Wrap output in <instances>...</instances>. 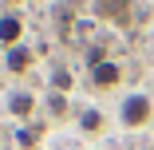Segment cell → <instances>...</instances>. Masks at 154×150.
I'll return each instance as SVG.
<instances>
[{
	"mask_svg": "<svg viewBox=\"0 0 154 150\" xmlns=\"http://www.w3.org/2000/svg\"><path fill=\"white\" fill-rule=\"evenodd\" d=\"M4 63H8V71H16V75H20V71H28V67H32V51L20 44V47H12V51L4 55Z\"/></svg>",
	"mask_w": 154,
	"mask_h": 150,
	"instance_id": "obj_5",
	"label": "cell"
},
{
	"mask_svg": "<svg viewBox=\"0 0 154 150\" xmlns=\"http://www.w3.org/2000/svg\"><path fill=\"white\" fill-rule=\"evenodd\" d=\"M8 111L20 115V118H28V115L36 111V95H32V91H16V95L8 99Z\"/></svg>",
	"mask_w": 154,
	"mask_h": 150,
	"instance_id": "obj_4",
	"label": "cell"
},
{
	"mask_svg": "<svg viewBox=\"0 0 154 150\" xmlns=\"http://www.w3.org/2000/svg\"><path fill=\"white\" fill-rule=\"evenodd\" d=\"M79 127H83L87 134H95V130H103V115H99V111H83V118H79Z\"/></svg>",
	"mask_w": 154,
	"mask_h": 150,
	"instance_id": "obj_6",
	"label": "cell"
},
{
	"mask_svg": "<svg viewBox=\"0 0 154 150\" xmlns=\"http://www.w3.org/2000/svg\"><path fill=\"white\" fill-rule=\"evenodd\" d=\"M119 79H122V67L115 63V59H103V63L91 67V83H95V87H115Z\"/></svg>",
	"mask_w": 154,
	"mask_h": 150,
	"instance_id": "obj_3",
	"label": "cell"
},
{
	"mask_svg": "<svg viewBox=\"0 0 154 150\" xmlns=\"http://www.w3.org/2000/svg\"><path fill=\"white\" fill-rule=\"evenodd\" d=\"M119 118H122V127H146L150 118H154V99L150 95H142V91H134V95H127L122 99V107H119Z\"/></svg>",
	"mask_w": 154,
	"mask_h": 150,
	"instance_id": "obj_1",
	"label": "cell"
},
{
	"mask_svg": "<svg viewBox=\"0 0 154 150\" xmlns=\"http://www.w3.org/2000/svg\"><path fill=\"white\" fill-rule=\"evenodd\" d=\"M20 142H24V146H32V142H36V130H28V127H24V130H20Z\"/></svg>",
	"mask_w": 154,
	"mask_h": 150,
	"instance_id": "obj_8",
	"label": "cell"
},
{
	"mask_svg": "<svg viewBox=\"0 0 154 150\" xmlns=\"http://www.w3.org/2000/svg\"><path fill=\"white\" fill-rule=\"evenodd\" d=\"M51 83L59 87V95H63L67 87H71V75H67V71H55V75H51Z\"/></svg>",
	"mask_w": 154,
	"mask_h": 150,
	"instance_id": "obj_7",
	"label": "cell"
},
{
	"mask_svg": "<svg viewBox=\"0 0 154 150\" xmlns=\"http://www.w3.org/2000/svg\"><path fill=\"white\" fill-rule=\"evenodd\" d=\"M0 44H4L8 51L24 44V20H20V16H12V12L0 16Z\"/></svg>",
	"mask_w": 154,
	"mask_h": 150,
	"instance_id": "obj_2",
	"label": "cell"
}]
</instances>
